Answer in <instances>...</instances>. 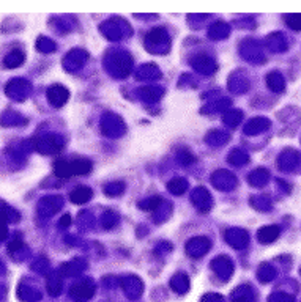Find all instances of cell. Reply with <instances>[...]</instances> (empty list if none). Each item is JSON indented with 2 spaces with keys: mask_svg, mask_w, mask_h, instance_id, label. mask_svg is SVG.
I'll return each instance as SVG.
<instances>
[{
  "mask_svg": "<svg viewBox=\"0 0 301 302\" xmlns=\"http://www.w3.org/2000/svg\"><path fill=\"white\" fill-rule=\"evenodd\" d=\"M208 247H210V241L207 238H194L186 244V252H188L192 258H199L208 250Z\"/></svg>",
  "mask_w": 301,
  "mask_h": 302,
  "instance_id": "6da1fadb",
  "label": "cell"
},
{
  "mask_svg": "<svg viewBox=\"0 0 301 302\" xmlns=\"http://www.w3.org/2000/svg\"><path fill=\"white\" fill-rule=\"evenodd\" d=\"M93 291H95V286L92 285V282H82V284H77L76 286L71 288V298L77 301H85L93 296Z\"/></svg>",
  "mask_w": 301,
  "mask_h": 302,
  "instance_id": "7a4b0ae2",
  "label": "cell"
},
{
  "mask_svg": "<svg viewBox=\"0 0 301 302\" xmlns=\"http://www.w3.org/2000/svg\"><path fill=\"white\" fill-rule=\"evenodd\" d=\"M68 96H70L68 91H66V89H65V87H62V85L51 87L49 91H48V98L52 103V106H56V107H62L66 103Z\"/></svg>",
  "mask_w": 301,
  "mask_h": 302,
  "instance_id": "3957f363",
  "label": "cell"
},
{
  "mask_svg": "<svg viewBox=\"0 0 301 302\" xmlns=\"http://www.w3.org/2000/svg\"><path fill=\"white\" fill-rule=\"evenodd\" d=\"M257 236H259V241L262 244H270V243H273V241L279 236V227L270 225V227L260 228L259 233H257Z\"/></svg>",
  "mask_w": 301,
  "mask_h": 302,
  "instance_id": "277c9868",
  "label": "cell"
},
{
  "mask_svg": "<svg viewBox=\"0 0 301 302\" xmlns=\"http://www.w3.org/2000/svg\"><path fill=\"white\" fill-rule=\"evenodd\" d=\"M226 238H227V243H229L232 247H235V249H240V247H245L246 243H247V236L245 231H238V230H230L226 233Z\"/></svg>",
  "mask_w": 301,
  "mask_h": 302,
  "instance_id": "5b68a950",
  "label": "cell"
},
{
  "mask_svg": "<svg viewBox=\"0 0 301 302\" xmlns=\"http://www.w3.org/2000/svg\"><path fill=\"white\" fill-rule=\"evenodd\" d=\"M71 201L73 203H76V205H84L87 203L90 198H92V189L90 187H85V186H81V187H77V189L71 194Z\"/></svg>",
  "mask_w": 301,
  "mask_h": 302,
  "instance_id": "8992f818",
  "label": "cell"
},
{
  "mask_svg": "<svg viewBox=\"0 0 301 302\" xmlns=\"http://www.w3.org/2000/svg\"><path fill=\"white\" fill-rule=\"evenodd\" d=\"M73 175H85L92 172V160L89 159H75L71 162Z\"/></svg>",
  "mask_w": 301,
  "mask_h": 302,
  "instance_id": "52a82bcc",
  "label": "cell"
},
{
  "mask_svg": "<svg viewBox=\"0 0 301 302\" xmlns=\"http://www.w3.org/2000/svg\"><path fill=\"white\" fill-rule=\"evenodd\" d=\"M54 173L60 179H68L73 175L71 170V162H66V160H57L56 167H54Z\"/></svg>",
  "mask_w": 301,
  "mask_h": 302,
  "instance_id": "ba28073f",
  "label": "cell"
},
{
  "mask_svg": "<svg viewBox=\"0 0 301 302\" xmlns=\"http://www.w3.org/2000/svg\"><path fill=\"white\" fill-rule=\"evenodd\" d=\"M24 58H25V55L22 51H13L10 55L5 57L6 68H16V66H19L24 62Z\"/></svg>",
  "mask_w": 301,
  "mask_h": 302,
  "instance_id": "9c48e42d",
  "label": "cell"
},
{
  "mask_svg": "<svg viewBox=\"0 0 301 302\" xmlns=\"http://www.w3.org/2000/svg\"><path fill=\"white\" fill-rule=\"evenodd\" d=\"M170 286L173 288V290H177L178 293H186L189 288V284H188V277L183 276V274H180V276L173 277L172 282H170Z\"/></svg>",
  "mask_w": 301,
  "mask_h": 302,
  "instance_id": "30bf717a",
  "label": "cell"
},
{
  "mask_svg": "<svg viewBox=\"0 0 301 302\" xmlns=\"http://www.w3.org/2000/svg\"><path fill=\"white\" fill-rule=\"evenodd\" d=\"M147 41L151 43V49H155V46H161L163 41H167L166 32L164 30H153L147 35Z\"/></svg>",
  "mask_w": 301,
  "mask_h": 302,
  "instance_id": "8fae6325",
  "label": "cell"
},
{
  "mask_svg": "<svg viewBox=\"0 0 301 302\" xmlns=\"http://www.w3.org/2000/svg\"><path fill=\"white\" fill-rule=\"evenodd\" d=\"M167 187H169V191L172 194H175V195H182V194H185L186 187H188V183H186V181L182 179V178H175L173 181H170L169 184H167Z\"/></svg>",
  "mask_w": 301,
  "mask_h": 302,
  "instance_id": "7c38bea8",
  "label": "cell"
},
{
  "mask_svg": "<svg viewBox=\"0 0 301 302\" xmlns=\"http://www.w3.org/2000/svg\"><path fill=\"white\" fill-rule=\"evenodd\" d=\"M194 201H197V206L199 208H202V210L205 211V206H204V201L207 205H211V200H210V195H208V192H207L204 187H199V189H196V194H194Z\"/></svg>",
  "mask_w": 301,
  "mask_h": 302,
  "instance_id": "4fadbf2b",
  "label": "cell"
},
{
  "mask_svg": "<svg viewBox=\"0 0 301 302\" xmlns=\"http://www.w3.org/2000/svg\"><path fill=\"white\" fill-rule=\"evenodd\" d=\"M163 205V200L159 197H151V198H147V200H142L139 203V208L144 211H155L156 208H159Z\"/></svg>",
  "mask_w": 301,
  "mask_h": 302,
  "instance_id": "5bb4252c",
  "label": "cell"
},
{
  "mask_svg": "<svg viewBox=\"0 0 301 302\" xmlns=\"http://www.w3.org/2000/svg\"><path fill=\"white\" fill-rule=\"evenodd\" d=\"M229 25H226L223 22H218L215 27L211 25V29H210V36L211 38H215V39H219V38H224L227 36V33H229V29H227Z\"/></svg>",
  "mask_w": 301,
  "mask_h": 302,
  "instance_id": "9a60e30c",
  "label": "cell"
},
{
  "mask_svg": "<svg viewBox=\"0 0 301 302\" xmlns=\"http://www.w3.org/2000/svg\"><path fill=\"white\" fill-rule=\"evenodd\" d=\"M123 191H125V184L123 183H112V184H108V186L104 187V194L108 197H117Z\"/></svg>",
  "mask_w": 301,
  "mask_h": 302,
  "instance_id": "2e32d148",
  "label": "cell"
},
{
  "mask_svg": "<svg viewBox=\"0 0 301 302\" xmlns=\"http://www.w3.org/2000/svg\"><path fill=\"white\" fill-rule=\"evenodd\" d=\"M0 216L5 217L6 220H13V222H16V220H19V214H18L15 210H11V208H8V206H3L2 210H0Z\"/></svg>",
  "mask_w": 301,
  "mask_h": 302,
  "instance_id": "e0dca14e",
  "label": "cell"
},
{
  "mask_svg": "<svg viewBox=\"0 0 301 302\" xmlns=\"http://www.w3.org/2000/svg\"><path fill=\"white\" fill-rule=\"evenodd\" d=\"M287 25L293 30H301V15H292L285 18Z\"/></svg>",
  "mask_w": 301,
  "mask_h": 302,
  "instance_id": "ac0fdd59",
  "label": "cell"
},
{
  "mask_svg": "<svg viewBox=\"0 0 301 302\" xmlns=\"http://www.w3.org/2000/svg\"><path fill=\"white\" fill-rule=\"evenodd\" d=\"M70 222H71V217H70V214H65V217L60 220V225L62 227H66V225H70Z\"/></svg>",
  "mask_w": 301,
  "mask_h": 302,
  "instance_id": "d6986e66",
  "label": "cell"
},
{
  "mask_svg": "<svg viewBox=\"0 0 301 302\" xmlns=\"http://www.w3.org/2000/svg\"><path fill=\"white\" fill-rule=\"evenodd\" d=\"M6 236V230H5V227H3V224L0 222V241H2L3 238Z\"/></svg>",
  "mask_w": 301,
  "mask_h": 302,
  "instance_id": "ffe728a7",
  "label": "cell"
}]
</instances>
